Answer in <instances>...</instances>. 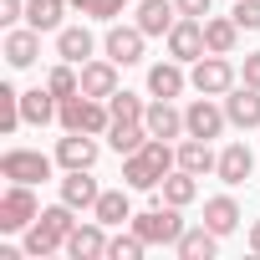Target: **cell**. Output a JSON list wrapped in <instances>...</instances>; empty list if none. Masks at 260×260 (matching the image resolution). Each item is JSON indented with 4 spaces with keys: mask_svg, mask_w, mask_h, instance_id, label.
<instances>
[{
    "mask_svg": "<svg viewBox=\"0 0 260 260\" xmlns=\"http://www.w3.org/2000/svg\"><path fill=\"white\" fill-rule=\"evenodd\" d=\"M72 230H77V219H72V204H67V199L51 204V209H41L36 224L26 230V255H31V260H46V255L67 250V235H72Z\"/></svg>",
    "mask_w": 260,
    "mask_h": 260,
    "instance_id": "6da1fadb",
    "label": "cell"
},
{
    "mask_svg": "<svg viewBox=\"0 0 260 260\" xmlns=\"http://www.w3.org/2000/svg\"><path fill=\"white\" fill-rule=\"evenodd\" d=\"M36 214H41V204H36L31 184H11L6 194H0V230H6V235L31 230V224H36Z\"/></svg>",
    "mask_w": 260,
    "mask_h": 260,
    "instance_id": "7a4b0ae2",
    "label": "cell"
},
{
    "mask_svg": "<svg viewBox=\"0 0 260 260\" xmlns=\"http://www.w3.org/2000/svg\"><path fill=\"white\" fill-rule=\"evenodd\" d=\"M133 230H138L148 245H179V235H184L179 204H158V209H148V214H133Z\"/></svg>",
    "mask_w": 260,
    "mask_h": 260,
    "instance_id": "3957f363",
    "label": "cell"
},
{
    "mask_svg": "<svg viewBox=\"0 0 260 260\" xmlns=\"http://www.w3.org/2000/svg\"><path fill=\"white\" fill-rule=\"evenodd\" d=\"M0 174H6L11 184H46L51 179V158L36 153V148H11L6 158H0Z\"/></svg>",
    "mask_w": 260,
    "mask_h": 260,
    "instance_id": "277c9868",
    "label": "cell"
},
{
    "mask_svg": "<svg viewBox=\"0 0 260 260\" xmlns=\"http://www.w3.org/2000/svg\"><path fill=\"white\" fill-rule=\"evenodd\" d=\"M209 46H204V21L199 16H179L174 31H169V56L174 61H199Z\"/></svg>",
    "mask_w": 260,
    "mask_h": 260,
    "instance_id": "5b68a950",
    "label": "cell"
},
{
    "mask_svg": "<svg viewBox=\"0 0 260 260\" xmlns=\"http://www.w3.org/2000/svg\"><path fill=\"white\" fill-rule=\"evenodd\" d=\"M189 82H194V92H204V97H224V92L235 87V67L209 51V56L194 61V77H189Z\"/></svg>",
    "mask_w": 260,
    "mask_h": 260,
    "instance_id": "8992f818",
    "label": "cell"
},
{
    "mask_svg": "<svg viewBox=\"0 0 260 260\" xmlns=\"http://www.w3.org/2000/svg\"><path fill=\"white\" fill-rule=\"evenodd\" d=\"M224 122H230V112L214 107L204 92L184 107V127H189V138H219V133H224Z\"/></svg>",
    "mask_w": 260,
    "mask_h": 260,
    "instance_id": "52a82bcc",
    "label": "cell"
},
{
    "mask_svg": "<svg viewBox=\"0 0 260 260\" xmlns=\"http://www.w3.org/2000/svg\"><path fill=\"white\" fill-rule=\"evenodd\" d=\"M224 112H230V122L235 127H260V87H230L224 92Z\"/></svg>",
    "mask_w": 260,
    "mask_h": 260,
    "instance_id": "ba28073f",
    "label": "cell"
},
{
    "mask_svg": "<svg viewBox=\"0 0 260 260\" xmlns=\"http://www.w3.org/2000/svg\"><path fill=\"white\" fill-rule=\"evenodd\" d=\"M102 46L117 67H133V61H143V26H112Z\"/></svg>",
    "mask_w": 260,
    "mask_h": 260,
    "instance_id": "9c48e42d",
    "label": "cell"
},
{
    "mask_svg": "<svg viewBox=\"0 0 260 260\" xmlns=\"http://www.w3.org/2000/svg\"><path fill=\"white\" fill-rule=\"evenodd\" d=\"M56 164L61 169H92L97 164V133H67L56 143Z\"/></svg>",
    "mask_w": 260,
    "mask_h": 260,
    "instance_id": "30bf717a",
    "label": "cell"
},
{
    "mask_svg": "<svg viewBox=\"0 0 260 260\" xmlns=\"http://www.w3.org/2000/svg\"><path fill=\"white\" fill-rule=\"evenodd\" d=\"M61 199H67L72 209H97L102 189H97L92 169H67V179H61Z\"/></svg>",
    "mask_w": 260,
    "mask_h": 260,
    "instance_id": "8fae6325",
    "label": "cell"
},
{
    "mask_svg": "<svg viewBox=\"0 0 260 260\" xmlns=\"http://www.w3.org/2000/svg\"><path fill=\"white\" fill-rule=\"evenodd\" d=\"M67 255H72V260H102V255H107L102 219H92V224H77V230L67 235Z\"/></svg>",
    "mask_w": 260,
    "mask_h": 260,
    "instance_id": "7c38bea8",
    "label": "cell"
},
{
    "mask_svg": "<svg viewBox=\"0 0 260 260\" xmlns=\"http://www.w3.org/2000/svg\"><path fill=\"white\" fill-rule=\"evenodd\" d=\"M143 122H148V133H153V138H179V133H189V127H184V112L174 107V97H158V102H148Z\"/></svg>",
    "mask_w": 260,
    "mask_h": 260,
    "instance_id": "4fadbf2b",
    "label": "cell"
},
{
    "mask_svg": "<svg viewBox=\"0 0 260 260\" xmlns=\"http://www.w3.org/2000/svg\"><path fill=\"white\" fill-rule=\"evenodd\" d=\"M82 92L97 97V102H107V97L117 92V61H112V56H107V61H82Z\"/></svg>",
    "mask_w": 260,
    "mask_h": 260,
    "instance_id": "5bb4252c",
    "label": "cell"
},
{
    "mask_svg": "<svg viewBox=\"0 0 260 260\" xmlns=\"http://www.w3.org/2000/svg\"><path fill=\"white\" fill-rule=\"evenodd\" d=\"M174 21H179V6H174V0H138V26H143V36H169Z\"/></svg>",
    "mask_w": 260,
    "mask_h": 260,
    "instance_id": "9a60e30c",
    "label": "cell"
},
{
    "mask_svg": "<svg viewBox=\"0 0 260 260\" xmlns=\"http://www.w3.org/2000/svg\"><path fill=\"white\" fill-rule=\"evenodd\" d=\"M122 179H127V189H158L169 174H164V169L138 148V153H127V158H122Z\"/></svg>",
    "mask_w": 260,
    "mask_h": 260,
    "instance_id": "2e32d148",
    "label": "cell"
},
{
    "mask_svg": "<svg viewBox=\"0 0 260 260\" xmlns=\"http://www.w3.org/2000/svg\"><path fill=\"white\" fill-rule=\"evenodd\" d=\"M179 169H189V174H214L219 169V153L209 148V138H189V143H179Z\"/></svg>",
    "mask_w": 260,
    "mask_h": 260,
    "instance_id": "e0dca14e",
    "label": "cell"
},
{
    "mask_svg": "<svg viewBox=\"0 0 260 260\" xmlns=\"http://www.w3.org/2000/svg\"><path fill=\"white\" fill-rule=\"evenodd\" d=\"M36 56H41V31H36V26L6 36V61H11V67H31Z\"/></svg>",
    "mask_w": 260,
    "mask_h": 260,
    "instance_id": "ac0fdd59",
    "label": "cell"
},
{
    "mask_svg": "<svg viewBox=\"0 0 260 260\" xmlns=\"http://www.w3.org/2000/svg\"><path fill=\"white\" fill-rule=\"evenodd\" d=\"M56 107H61V97H56L51 87H46V92H41V87H36V92H21V117L36 122V127H46V122L56 117Z\"/></svg>",
    "mask_w": 260,
    "mask_h": 260,
    "instance_id": "d6986e66",
    "label": "cell"
},
{
    "mask_svg": "<svg viewBox=\"0 0 260 260\" xmlns=\"http://www.w3.org/2000/svg\"><path fill=\"white\" fill-rule=\"evenodd\" d=\"M250 169H255V153H250L245 143H230V148L219 153V169H214V174H219L224 184H245V179H250Z\"/></svg>",
    "mask_w": 260,
    "mask_h": 260,
    "instance_id": "ffe728a7",
    "label": "cell"
},
{
    "mask_svg": "<svg viewBox=\"0 0 260 260\" xmlns=\"http://www.w3.org/2000/svg\"><path fill=\"white\" fill-rule=\"evenodd\" d=\"M174 250H179L184 260H214V250H219V235H214L209 224H199V230H184Z\"/></svg>",
    "mask_w": 260,
    "mask_h": 260,
    "instance_id": "44dd1931",
    "label": "cell"
},
{
    "mask_svg": "<svg viewBox=\"0 0 260 260\" xmlns=\"http://www.w3.org/2000/svg\"><path fill=\"white\" fill-rule=\"evenodd\" d=\"M148 138H153V133H148V122H112V127H107V143H112L122 158H127V153H138Z\"/></svg>",
    "mask_w": 260,
    "mask_h": 260,
    "instance_id": "7402d4cb",
    "label": "cell"
},
{
    "mask_svg": "<svg viewBox=\"0 0 260 260\" xmlns=\"http://www.w3.org/2000/svg\"><path fill=\"white\" fill-rule=\"evenodd\" d=\"M102 224H133V204H127V189H102L97 209H92Z\"/></svg>",
    "mask_w": 260,
    "mask_h": 260,
    "instance_id": "603a6c76",
    "label": "cell"
},
{
    "mask_svg": "<svg viewBox=\"0 0 260 260\" xmlns=\"http://www.w3.org/2000/svg\"><path fill=\"white\" fill-rule=\"evenodd\" d=\"M235 41H240V26H235V16L204 21V46H209L214 56H230V51H235Z\"/></svg>",
    "mask_w": 260,
    "mask_h": 260,
    "instance_id": "cb8c5ba5",
    "label": "cell"
},
{
    "mask_svg": "<svg viewBox=\"0 0 260 260\" xmlns=\"http://www.w3.org/2000/svg\"><path fill=\"white\" fill-rule=\"evenodd\" d=\"M56 51H61V61L82 67V61L92 56V31H87V26H67V31L56 36Z\"/></svg>",
    "mask_w": 260,
    "mask_h": 260,
    "instance_id": "d4e9b609",
    "label": "cell"
},
{
    "mask_svg": "<svg viewBox=\"0 0 260 260\" xmlns=\"http://www.w3.org/2000/svg\"><path fill=\"white\" fill-rule=\"evenodd\" d=\"M204 224H209L214 235H230V230L240 224V204H235L230 194H219V199H209V204H204Z\"/></svg>",
    "mask_w": 260,
    "mask_h": 260,
    "instance_id": "484cf974",
    "label": "cell"
},
{
    "mask_svg": "<svg viewBox=\"0 0 260 260\" xmlns=\"http://www.w3.org/2000/svg\"><path fill=\"white\" fill-rule=\"evenodd\" d=\"M67 6H72V0H26V21L36 31H56L61 16H67Z\"/></svg>",
    "mask_w": 260,
    "mask_h": 260,
    "instance_id": "4316f807",
    "label": "cell"
},
{
    "mask_svg": "<svg viewBox=\"0 0 260 260\" xmlns=\"http://www.w3.org/2000/svg\"><path fill=\"white\" fill-rule=\"evenodd\" d=\"M148 92H153V97H179V92H184V72H179V61H158V67L148 72Z\"/></svg>",
    "mask_w": 260,
    "mask_h": 260,
    "instance_id": "83f0119b",
    "label": "cell"
},
{
    "mask_svg": "<svg viewBox=\"0 0 260 260\" xmlns=\"http://www.w3.org/2000/svg\"><path fill=\"white\" fill-rule=\"evenodd\" d=\"M194 179H199V174H189V169L169 174V179L158 184V189H164V204H179V209H184V204H194V194H199V184H194Z\"/></svg>",
    "mask_w": 260,
    "mask_h": 260,
    "instance_id": "f1b7e54d",
    "label": "cell"
},
{
    "mask_svg": "<svg viewBox=\"0 0 260 260\" xmlns=\"http://www.w3.org/2000/svg\"><path fill=\"white\" fill-rule=\"evenodd\" d=\"M107 107H112V122H143V97H133V92H112L107 97Z\"/></svg>",
    "mask_w": 260,
    "mask_h": 260,
    "instance_id": "f546056e",
    "label": "cell"
},
{
    "mask_svg": "<svg viewBox=\"0 0 260 260\" xmlns=\"http://www.w3.org/2000/svg\"><path fill=\"white\" fill-rule=\"evenodd\" d=\"M26 117H21V92L16 87H0V127H6V133H16Z\"/></svg>",
    "mask_w": 260,
    "mask_h": 260,
    "instance_id": "4dcf8cb0",
    "label": "cell"
},
{
    "mask_svg": "<svg viewBox=\"0 0 260 260\" xmlns=\"http://www.w3.org/2000/svg\"><path fill=\"white\" fill-rule=\"evenodd\" d=\"M46 87H51L56 97H77V92H82V77L72 72V61H61V67H51V77H46Z\"/></svg>",
    "mask_w": 260,
    "mask_h": 260,
    "instance_id": "1f68e13d",
    "label": "cell"
},
{
    "mask_svg": "<svg viewBox=\"0 0 260 260\" xmlns=\"http://www.w3.org/2000/svg\"><path fill=\"white\" fill-rule=\"evenodd\" d=\"M143 250H148V240H143L138 230H133V235H117V240H107V255H112V260H138Z\"/></svg>",
    "mask_w": 260,
    "mask_h": 260,
    "instance_id": "d6a6232c",
    "label": "cell"
},
{
    "mask_svg": "<svg viewBox=\"0 0 260 260\" xmlns=\"http://www.w3.org/2000/svg\"><path fill=\"white\" fill-rule=\"evenodd\" d=\"M72 11L97 16V21H112V16H122V0H72Z\"/></svg>",
    "mask_w": 260,
    "mask_h": 260,
    "instance_id": "836d02e7",
    "label": "cell"
},
{
    "mask_svg": "<svg viewBox=\"0 0 260 260\" xmlns=\"http://www.w3.org/2000/svg\"><path fill=\"white\" fill-rule=\"evenodd\" d=\"M235 26L240 31H260V0H235Z\"/></svg>",
    "mask_w": 260,
    "mask_h": 260,
    "instance_id": "e575fe53",
    "label": "cell"
},
{
    "mask_svg": "<svg viewBox=\"0 0 260 260\" xmlns=\"http://www.w3.org/2000/svg\"><path fill=\"white\" fill-rule=\"evenodd\" d=\"M26 16V6H21V0H0V26H16Z\"/></svg>",
    "mask_w": 260,
    "mask_h": 260,
    "instance_id": "d590c367",
    "label": "cell"
},
{
    "mask_svg": "<svg viewBox=\"0 0 260 260\" xmlns=\"http://www.w3.org/2000/svg\"><path fill=\"white\" fill-rule=\"evenodd\" d=\"M174 6H179V16H209V0H174Z\"/></svg>",
    "mask_w": 260,
    "mask_h": 260,
    "instance_id": "8d00e7d4",
    "label": "cell"
},
{
    "mask_svg": "<svg viewBox=\"0 0 260 260\" xmlns=\"http://www.w3.org/2000/svg\"><path fill=\"white\" fill-rule=\"evenodd\" d=\"M245 82H250V87H260V51H250V56H245Z\"/></svg>",
    "mask_w": 260,
    "mask_h": 260,
    "instance_id": "74e56055",
    "label": "cell"
},
{
    "mask_svg": "<svg viewBox=\"0 0 260 260\" xmlns=\"http://www.w3.org/2000/svg\"><path fill=\"white\" fill-rule=\"evenodd\" d=\"M250 250H255V255H260V219H255V224H250Z\"/></svg>",
    "mask_w": 260,
    "mask_h": 260,
    "instance_id": "f35d334b",
    "label": "cell"
}]
</instances>
